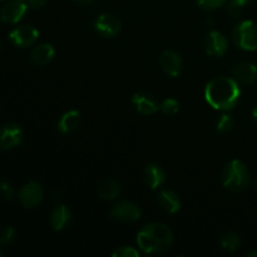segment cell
Wrapping results in <instances>:
<instances>
[{
    "mask_svg": "<svg viewBox=\"0 0 257 257\" xmlns=\"http://www.w3.org/2000/svg\"><path fill=\"white\" fill-rule=\"evenodd\" d=\"M241 98V88L235 78L217 77L205 87V99L217 110L228 112L233 109Z\"/></svg>",
    "mask_w": 257,
    "mask_h": 257,
    "instance_id": "1",
    "label": "cell"
},
{
    "mask_svg": "<svg viewBox=\"0 0 257 257\" xmlns=\"http://www.w3.org/2000/svg\"><path fill=\"white\" fill-rule=\"evenodd\" d=\"M172 243V230L162 222L147 223L137 233V246L146 255L166 252Z\"/></svg>",
    "mask_w": 257,
    "mask_h": 257,
    "instance_id": "2",
    "label": "cell"
},
{
    "mask_svg": "<svg viewBox=\"0 0 257 257\" xmlns=\"http://www.w3.org/2000/svg\"><path fill=\"white\" fill-rule=\"evenodd\" d=\"M222 185L231 192H240L248 186L251 180L247 166L240 160H232L222 170Z\"/></svg>",
    "mask_w": 257,
    "mask_h": 257,
    "instance_id": "3",
    "label": "cell"
},
{
    "mask_svg": "<svg viewBox=\"0 0 257 257\" xmlns=\"http://www.w3.org/2000/svg\"><path fill=\"white\" fill-rule=\"evenodd\" d=\"M233 44L246 52L257 50V24L252 20L238 23L232 32Z\"/></svg>",
    "mask_w": 257,
    "mask_h": 257,
    "instance_id": "4",
    "label": "cell"
},
{
    "mask_svg": "<svg viewBox=\"0 0 257 257\" xmlns=\"http://www.w3.org/2000/svg\"><path fill=\"white\" fill-rule=\"evenodd\" d=\"M44 198L43 186L37 181H30L18 192V201L24 208H34L40 205Z\"/></svg>",
    "mask_w": 257,
    "mask_h": 257,
    "instance_id": "5",
    "label": "cell"
},
{
    "mask_svg": "<svg viewBox=\"0 0 257 257\" xmlns=\"http://www.w3.org/2000/svg\"><path fill=\"white\" fill-rule=\"evenodd\" d=\"M142 216V211H141L140 206L136 205L132 201H120L117 205L113 206L112 211H110V217L119 222H136Z\"/></svg>",
    "mask_w": 257,
    "mask_h": 257,
    "instance_id": "6",
    "label": "cell"
},
{
    "mask_svg": "<svg viewBox=\"0 0 257 257\" xmlns=\"http://www.w3.org/2000/svg\"><path fill=\"white\" fill-rule=\"evenodd\" d=\"M93 27H94L95 32L102 35L103 38H113L120 32L122 22L114 14L103 13L95 18Z\"/></svg>",
    "mask_w": 257,
    "mask_h": 257,
    "instance_id": "7",
    "label": "cell"
},
{
    "mask_svg": "<svg viewBox=\"0 0 257 257\" xmlns=\"http://www.w3.org/2000/svg\"><path fill=\"white\" fill-rule=\"evenodd\" d=\"M39 38V32L33 25L23 24L9 33V40L18 48L32 47Z\"/></svg>",
    "mask_w": 257,
    "mask_h": 257,
    "instance_id": "8",
    "label": "cell"
},
{
    "mask_svg": "<svg viewBox=\"0 0 257 257\" xmlns=\"http://www.w3.org/2000/svg\"><path fill=\"white\" fill-rule=\"evenodd\" d=\"M27 2L24 0H9L0 10V20L5 24H17L28 12Z\"/></svg>",
    "mask_w": 257,
    "mask_h": 257,
    "instance_id": "9",
    "label": "cell"
},
{
    "mask_svg": "<svg viewBox=\"0 0 257 257\" xmlns=\"http://www.w3.org/2000/svg\"><path fill=\"white\" fill-rule=\"evenodd\" d=\"M24 132L17 123H7L0 128V150L9 151L22 143Z\"/></svg>",
    "mask_w": 257,
    "mask_h": 257,
    "instance_id": "10",
    "label": "cell"
},
{
    "mask_svg": "<svg viewBox=\"0 0 257 257\" xmlns=\"http://www.w3.org/2000/svg\"><path fill=\"white\" fill-rule=\"evenodd\" d=\"M160 65L163 73L171 78H176L182 73L183 60L177 52L172 49H166L160 57Z\"/></svg>",
    "mask_w": 257,
    "mask_h": 257,
    "instance_id": "11",
    "label": "cell"
},
{
    "mask_svg": "<svg viewBox=\"0 0 257 257\" xmlns=\"http://www.w3.org/2000/svg\"><path fill=\"white\" fill-rule=\"evenodd\" d=\"M227 38L217 30H212L205 39V50L211 57H222L227 52Z\"/></svg>",
    "mask_w": 257,
    "mask_h": 257,
    "instance_id": "12",
    "label": "cell"
},
{
    "mask_svg": "<svg viewBox=\"0 0 257 257\" xmlns=\"http://www.w3.org/2000/svg\"><path fill=\"white\" fill-rule=\"evenodd\" d=\"M157 202L160 207L168 215H176L177 212H180L181 206H182L178 193L176 191L170 190V188H163L160 191Z\"/></svg>",
    "mask_w": 257,
    "mask_h": 257,
    "instance_id": "13",
    "label": "cell"
},
{
    "mask_svg": "<svg viewBox=\"0 0 257 257\" xmlns=\"http://www.w3.org/2000/svg\"><path fill=\"white\" fill-rule=\"evenodd\" d=\"M132 104L136 110L142 115L155 114L160 109V103L147 93H136L132 97Z\"/></svg>",
    "mask_w": 257,
    "mask_h": 257,
    "instance_id": "14",
    "label": "cell"
},
{
    "mask_svg": "<svg viewBox=\"0 0 257 257\" xmlns=\"http://www.w3.org/2000/svg\"><path fill=\"white\" fill-rule=\"evenodd\" d=\"M143 181L151 190H157L166 182V172L161 166L148 163L143 170Z\"/></svg>",
    "mask_w": 257,
    "mask_h": 257,
    "instance_id": "15",
    "label": "cell"
},
{
    "mask_svg": "<svg viewBox=\"0 0 257 257\" xmlns=\"http://www.w3.org/2000/svg\"><path fill=\"white\" fill-rule=\"evenodd\" d=\"M50 226L55 232L65 230L72 222V211L64 205H58L53 208L49 217Z\"/></svg>",
    "mask_w": 257,
    "mask_h": 257,
    "instance_id": "16",
    "label": "cell"
},
{
    "mask_svg": "<svg viewBox=\"0 0 257 257\" xmlns=\"http://www.w3.org/2000/svg\"><path fill=\"white\" fill-rule=\"evenodd\" d=\"M232 73L235 79L242 84H252L255 80H257V65L253 63H238L235 65Z\"/></svg>",
    "mask_w": 257,
    "mask_h": 257,
    "instance_id": "17",
    "label": "cell"
},
{
    "mask_svg": "<svg viewBox=\"0 0 257 257\" xmlns=\"http://www.w3.org/2000/svg\"><path fill=\"white\" fill-rule=\"evenodd\" d=\"M55 49L49 43H42L38 44L30 53V59L33 63L38 65H47L54 59Z\"/></svg>",
    "mask_w": 257,
    "mask_h": 257,
    "instance_id": "18",
    "label": "cell"
},
{
    "mask_svg": "<svg viewBox=\"0 0 257 257\" xmlns=\"http://www.w3.org/2000/svg\"><path fill=\"white\" fill-rule=\"evenodd\" d=\"M80 125V112L77 109H70L65 112L64 114L60 117L59 122H58L57 130L63 135L67 133H72L78 130Z\"/></svg>",
    "mask_w": 257,
    "mask_h": 257,
    "instance_id": "19",
    "label": "cell"
},
{
    "mask_svg": "<svg viewBox=\"0 0 257 257\" xmlns=\"http://www.w3.org/2000/svg\"><path fill=\"white\" fill-rule=\"evenodd\" d=\"M98 196L104 201L115 200L120 195V185L113 178H105L98 185Z\"/></svg>",
    "mask_w": 257,
    "mask_h": 257,
    "instance_id": "20",
    "label": "cell"
},
{
    "mask_svg": "<svg viewBox=\"0 0 257 257\" xmlns=\"http://www.w3.org/2000/svg\"><path fill=\"white\" fill-rule=\"evenodd\" d=\"M220 246L223 251L232 253L241 246V238L236 233H223L220 238Z\"/></svg>",
    "mask_w": 257,
    "mask_h": 257,
    "instance_id": "21",
    "label": "cell"
},
{
    "mask_svg": "<svg viewBox=\"0 0 257 257\" xmlns=\"http://www.w3.org/2000/svg\"><path fill=\"white\" fill-rule=\"evenodd\" d=\"M233 127H235V118L228 113L221 114L217 119V123H216V130L220 133L230 132L233 130Z\"/></svg>",
    "mask_w": 257,
    "mask_h": 257,
    "instance_id": "22",
    "label": "cell"
},
{
    "mask_svg": "<svg viewBox=\"0 0 257 257\" xmlns=\"http://www.w3.org/2000/svg\"><path fill=\"white\" fill-rule=\"evenodd\" d=\"M181 104L177 99L175 98H167V99L162 100L160 104V109L163 114L166 115H175L180 112Z\"/></svg>",
    "mask_w": 257,
    "mask_h": 257,
    "instance_id": "23",
    "label": "cell"
},
{
    "mask_svg": "<svg viewBox=\"0 0 257 257\" xmlns=\"http://www.w3.org/2000/svg\"><path fill=\"white\" fill-rule=\"evenodd\" d=\"M15 240V230L12 226H5L0 228V245L9 246Z\"/></svg>",
    "mask_w": 257,
    "mask_h": 257,
    "instance_id": "24",
    "label": "cell"
},
{
    "mask_svg": "<svg viewBox=\"0 0 257 257\" xmlns=\"http://www.w3.org/2000/svg\"><path fill=\"white\" fill-rule=\"evenodd\" d=\"M113 257H138L140 256V250L132 246H122L118 247L112 252Z\"/></svg>",
    "mask_w": 257,
    "mask_h": 257,
    "instance_id": "25",
    "label": "cell"
},
{
    "mask_svg": "<svg viewBox=\"0 0 257 257\" xmlns=\"http://www.w3.org/2000/svg\"><path fill=\"white\" fill-rule=\"evenodd\" d=\"M228 0H196L198 7L203 10H215L223 7Z\"/></svg>",
    "mask_w": 257,
    "mask_h": 257,
    "instance_id": "26",
    "label": "cell"
},
{
    "mask_svg": "<svg viewBox=\"0 0 257 257\" xmlns=\"http://www.w3.org/2000/svg\"><path fill=\"white\" fill-rule=\"evenodd\" d=\"M14 196V190L9 181L0 180V198L4 201H10Z\"/></svg>",
    "mask_w": 257,
    "mask_h": 257,
    "instance_id": "27",
    "label": "cell"
},
{
    "mask_svg": "<svg viewBox=\"0 0 257 257\" xmlns=\"http://www.w3.org/2000/svg\"><path fill=\"white\" fill-rule=\"evenodd\" d=\"M27 3L32 9H40V8H43L47 4L48 0H27Z\"/></svg>",
    "mask_w": 257,
    "mask_h": 257,
    "instance_id": "28",
    "label": "cell"
},
{
    "mask_svg": "<svg viewBox=\"0 0 257 257\" xmlns=\"http://www.w3.org/2000/svg\"><path fill=\"white\" fill-rule=\"evenodd\" d=\"M227 12H228V14L232 15V17H238L241 13V8L235 7V5L227 3Z\"/></svg>",
    "mask_w": 257,
    "mask_h": 257,
    "instance_id": "29",
    "label": "cell"
},
{
    "mask_svg": "<svg viewBox=\"0 0 257 257\" xmlns=\"http://www.w3.org/2000/svg\"><path fill=\"white\" fill-rule=\"evenodd\" d=\"M252 2V0H230V4H232V5H235V7H238V8H241V9H242L243 7H245V5H247L248 3H251Z\"/></svg>",
    "mask_w": 257,
    "mask_h": 257,
    "instance_id": "30",
    "label": "cell"
},
{
    "mask_svg": "<svg viewBox=\"0 0 257 257\" xmlns=\"http://www.w3.org/2000/svg\"><path fill=\"white\" fill-rule=\"evenodd\" d=\"M73 2H75L77 4H79V5H88V4H90L93 0H73Z\"/></svg>",
    "mask_w": 257,
    "mask_h": 257,
    "instance_id": "31",
    "label": "cell"
},
{
    "mask_svg": "<svg viewBox=\"0 0 257 257\" xmlns=\"http://www.w3.org/2000/svg\"><path fill=\"white\" fill-rule=\"evenodd\" d=\"M252 117H253V120H255V123L257 124V107L252 110Z\"/></svg>",
    "mask_w": 257,
    "mask_h": 257,
    "instance_id": "32",
    "label": "cell"
},
{
    "mask_svg": "<svg viewBox=\"0 0 257 257\" xmlns=\"http://www.w3.org/2000/svg\"><path fill=\"white\" fill-rule=\"evenodd\" d=\"M247 256H248V257H257V250L252 251V252H250Z\"/></svg>",
    "mask_w": 257,
    "mask_h": 257,
    "instance_id": "33",
    "label": "cell"
},
{
    "mask_svg": "<svg viewBox=\"0 0 257 257\" xmlns=\"http://www.w3.org/2000/svg\"><path fill=\"white\" fill-rule=\"evenodd\" d=\"M256 190H257V178H256Z\"/></svg>",
    "mask_w": 257,
    "mask_h": 257,
    "instance_id": "34",
    "label": "cell"
},
{
    "mask_svg": "<svg viewBox=\"0 0 257 257\" xmlns=\"http://www.w3.org/2000/svg\"><path fill=\"white\" fill-rule=\"evenodd\" d=\"M0 49H2V42H0Z\"/></svg>",
    "mask_w": 257,
    "mask_h": 257,
    "instance_id": "35",
    "label": "cell"
},
{
    "mask_svg": "<svg viewBox=\"0 0 257 257\" xmlns=\"http://www.w3.org/2000/svg\"><path fill=\"white\" fill-rule=\"evenodd\" d=\"M2 256H3V253H2V252H0V257H2Z\"/></svg>",
    "mask_w": 257,
    "mask_h": 257,
    "instance_id": "36",
    "label": "cell"
},
{
    "mask_svg": "<svg viewBox=\"0 0 257 257\" xmlns=\"http://www.w3.org/2000/svg\"><path fill=\"white\" fill-rule=\"evenodd\" d=\"M0 2H5V0H0Z\"/></svg>",
    "mask_w": 257,
    "mask_h": 257,
    "instance_id": "37",
    "label": "cell"
},
{
    "mask_svg": "<svg viewBox=\"0 0 257 257\" xmlns=\"http://www.w3.org/2000/svg\"><path fill=\"white\" fill-rule=\"evenodd\" d=\"M24 2H27V0H24Z\"/></svg>",
    "mask_w": 257,
    "mask_h": 257,
    "instance_id": "38",
    "label": "cell"
}]
</instances>
